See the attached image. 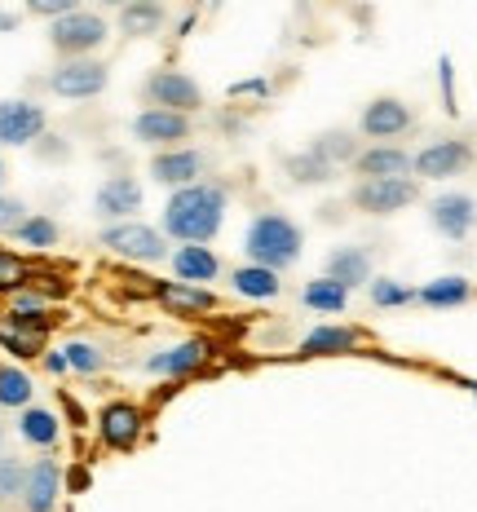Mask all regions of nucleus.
Masks as SVG:
<instances>
[{
	"label": "nucleus",
	"instance_id": "15",
	"mask_svg": "<svg viewBox=\"0 0 477 512\" xmlns=\"http://www.w3.org/2000/svg\"><path fill=\"white\" fill-rule=\"evenodd\" d=\"M98 433L111 451H133L137 433H142V411L133 402H106L98 415Z\"/></svg>",
	"mask_w": 477,
	"mask_h": 512
},
{
	"label": "nucleus",
	"instance_id": "14",
	"mask_svg": "<svg viewBox=\"0 0 477 512\" xmlns=\"http://www.w3.org/2000/svg\"><path fill=\"white\" fill-rule=\"evenodd\" d=\"M151 177L159 181V186H195L199 177H204V155L190 151V146H177V151H155L151 159Z\"/></svg>",
	"mask_w": 477,
	"mask_h": 512
},
{
	"label": "nucleus",
	"instance_id": "30",
	"mask_svg": "<svg viewBox=\"0 0 477 512\" xmlns=\"http://www.w3.org/2000/svg\"><path fill=\"white\" fill-rule=\"evenodd\" d=\"M336 168L327 164V159H318L314 151H301V155H292L288 159V177L292 181H301V186H318V181H332Z\"/></svg>",
	"mask_w": 477,
	"mask_h": 512
},
{
	"label": "nucleus",
	"instance_id": "40",
	"mask_svg": "<svg viewBox=\"0 0 477 512\" xmlns=\"http://www.w3.org/2000/svg\"><path fill=\"white\" fill-rule=\"evenodd\" d=\"M45 367L53 371V376H62V371H71V367H67V354H62V349H58V354H45Z\"/></svg>",
	"mask_w": 477,
	"mask_h": 512
},
{
	"label": "nucleus",
	"instance_id": "2",
	"mask_svg": "<svg viewBox=\"0 0 477 512\" xmlns=\"http://www.w3.org/2000/svg\"><path fill=\"white\" fill-rule=\"evenodd\" d=\"M301 248H305V234L283 212H261V217H252L248 234H243L248 265H261V270H274V274L301 261Z\"/></svg>",
	"mask_w": 477,
	"mask_h": 512
},
{
	"label": "nucleus",
	"instance_id": "26",
	"mask_svg": "<svg viewBox=\"0 0 477 512\" xmlns=\"http://www.w3.org/2000/svg\"><path fill=\"white\" fill-rule=\"evenodd\" d=\"M310 151L318 155V159H327V164H354V159L358 155H363V151H358V137L354 133H345V128H332V133H323V137H318V142L310 146Z\"/></svg>",
	"mask_w": 477,
	"mask_h": 512
},
{
	"label": "nucleus",
	"instance_id": "42",
	"mask_svg": "<svg viewBox=\"0 0 477 512\" xmlns=\"http://www.w3.org/2000/svg\"><path fill=\"white\" fill-rule=\"evenodd\" d=\"M0 181H5V159H0Z\"/></svg>",
	"mask_w": 477,
	"mask_h": 512
},
{
	"label": "nucleus",
	"instance_id": "8",
	"mask_svg": "<svg viewBox=\"0 0 477 512\" xmlns=\"http://www.w3.org/2000/svg\"><path fill=\"white\" fill-rule=\"evenodd\" d=\"M45 106L31 98H5L0 102V146H31L45 137Z\"/></svg>",
	"mask_w": 477,
	"mask_h": 512
},
{
	"label": "nucleus",
	"instance_id": "38",
	"mask_svg": "<svg viewBox=\"0 0 477 512\" xmlns=\"http://www.w3.org/2000/svg\"><path fill=\"white\" fill-rule=\"evenodd\" d=\"M27 221V208L18 204V199H9V195H0V234H14L18 226Z\"/></svg>",
	"mask_w": 477,
	"mask_h": 512
},
{
	"label": "nucleus",
	"instance_id": "43",
	"mask_svg": "<svg viewBox=\"0 0 477 512\" xmlns=\"http://www.w3.org/2000/svg\"><path fill=\"white\" fill-rule=\"evenodd\" d=\"M0 442H5V429H0Z\"/></svg>",
	"mask_w": 477,
	"mask_h": 512
},
{
	"label": "nucleus",
	"instance_id": "1",
	"mask_svg": "<svg viewBox=\"0 0 477 512\" xmlns=\"http://www.w3.org/2000/svg\"><path fill=\"white\" fill-rule=\"evenodd\" d=\"M230 195L221 181H195L186 190H173L164 204V234L177 243H199L208 248L217 239L221 221H226Z\"/></svg>",
	"mask_w": 477,
	"mask_h": 512
},
{
	"label": "nucleus",
	"instance_id": "32",
	"mask_svg": "<svg viewBox=\"0 0 477 512\" xmlns=\"http://www.w3.org/2000/svg\"><path fill=\"white\" fill-rule=\"evenodd\" d=\"M367 292H371V305H380V309H398V305L416 301V292H411L407 283H398V279H371Z\"/></svg>",
	"mask_w": 477,
	"mask_h": 512
},
{
	"label": "nucleus",
	"instance_id": "29",
	"mask_svg": "<svg viewBox=\"0 0 477 512\" xmlns=\"http://www.w3.org/2000/svg\"><path fill=\"white\" fill-rule=\"evenodd\" d=\"M159 301H164L168 309H182V314H190V309H212V305H217L208 287H190V283H159Z\"/></svg>",
	"mask_w": 477,
	"mask_h": 512
},
{
	"label": "nucleus",
	"instance_id": "22",
	"mask_svg": "<svg viewBox=\"0 0 477 512\" xmlns=\"http://www.w3.org/2000/svg\"><path fill=\"white\" fill-rule=\"evenodd\" d=\"M230 287H235L239 296H248V301H274V296L283 292L279 274L261 270V265H239V270L230 274Z\"/></svg>",
	"mask_w": 477,
	"mask_h": 512
},
{
	"label": "nucleus",
	"instance_id": "28",
	"mask_svg": "<svg viewBox=\"0 0 477 512\" xmlns=\"http://www.w3.org/2000/svg\"><path fill=\"white\" fill-rule=\"evenodd\" d=\"M301 301L310 305V309H318V314H341V309L349 305V292H345L341 283H332V279H327V274H323V279L305 283Z\"/></svg>",
	"mask_w": 477,
	"mask_h": 512
},
{
	"label": "nucleus",
	"instance_id": "35",
	"mask_svg": "<svg viewBox=\"0 0 477 512\" xmlns=\"http://www.w3.org/2000/svg\"><path fill=\"white\" fill-rule=\"evenodd\" d=\"M0 340H5V349L9 354H18V358H36L40 349H45V336H27V332H0Z\"/></svg>",
	"mask_w": 477,
	"mask_h": 512
},
{
	"label": "nucleus",
	"instance_id": "3",
	"mask_svg": "<svg viewBox=\"0 0 477 512\" xmlns=\"http://www.w3.org/2000/svg\"><path fill=\"white\" fill-rule=\"evenodd\" d=\"M98 243L106 252H115V256H124V261H137V265H155V261H164L168 256V239H164V230H155V226H146V221H120V226H106L98 234Z\"/></svg>",
	"mask_w": 477,
	"mask_h": 512
},
{
	"label": "nucleus",
	"instance_id": "41",
	"mask_svg": "<svg viewBox=\"0 0 477 512\" xmlns=\"http://www.w3.org/2000/svg\"><path fill=\"white\" fill-rule=\"evenodd\" d=\"M18 27V14L14 9H0V31H14Z\"/></svg>",
	"mask_w": 477,
	"mask_h": 512
},
{
	"label": "nucleus",
	"instance_id": "11",
	"mask_svg": "<svg viewBox=\"0 0 477 512\" xmlns=\"http://www.w3.org/2000/svg\"><path fill=\"white\" fill-rule=\"evenodd\" d=\"M469 164H473V146L460 142V137H442V142L424 146L420 155H411V173H416V177H433V181L464 173Z\"/></svg>",
	"mask_w": 477,
	"mask_h": 512
},
{
	"label": "nucleus",
	"instance_id": "36",
	"mask_svg": "<svg viewBox=\"0 0 477 512\" xmlns=\"http://www.w3.org/2000/svg\"><path fill=\"white\" fill-rule=\"evenodd\" d=\"M27 283V265L14 252H0V292H14Z\"/></svg>",
	"mask_w": 477,
	"mask_h": 512
},
{
	"label": "nucleus",
	"instance_id": "6",
	"mask_svg": "<svg viewBox=\"0 0 477 512\" xmlns=\"http://www.w3.org/2000/svg\"><path fill=\"white\" fill-rule=\"evenodd\" d=\"M420 199V181L416 177H385V181H358L354 186V208L371 212V217H389L402 212Z\"/></svg>",
	"mask_w": 477,
	"mask_h": 512
},
{
	"label": "nucleus",
	"instance_id": "25",
	"mask_svg": "<svg viewBox=\"0 0 477 512\" xmlns=\"http://www.w3.org/2000/svg\"><path fill=\"white\" fill-rule=\"evenodd\" d=\"M31 393H36V384L23 367H9V362H0V407L9 411H27L31 407Z\"/></svg>",
	"mask_w": 477,
	"mask_h": 512
},
{
	"label": "nucleus",
	"instance_id": "9",
	"mask_svg": "<svg viewBox=\"0 0 477 512\" xmlns=\"http://www.w3.org/2000/svg\"><path fill=\"white\" fill-rule=\"evenodd\" d=\"M429 226L442 234V239H469L477 226V199L464 195V190H442L429 204Z\"/></svg>",
	"mask_w": 477,
	"mask_h": 512
},
{
	"label": "nucleus",
	"instance_id": "37",
	"mask_svg": "<svg viewBox=\"0 0 477 512\" xmlns=\"http://www.w3.org/2000/svg\"><path fill=\"white\" fill-rule=\"evenodd\" d=\"M27 14H36V18H49V23H58V18L76 14V5H71V0H27Z\"/></svg>",
	"mask_w": 477,
	"mask_h": 512
},
{
	"label": "nucleus",
	"instance_id": "17",
	"mask_svg": "<svg viewBox=\"0 0 477 512\" xmlns=\"http://www.w3.org/2000/svg\"><path fill=\"white\" fill-rule=\"evenodd\" d=\"M204 358H208V340H182V345H168V349H159V354L146 358V371H151V376L177 380V376H186V371L204 367Z\"/></svg>",
	"mask_w": 477,
	"mask_h": 512
},
{
	"label": "nucleus",
	"instance_id": "39",
	"mask_svg": "<svg viewBox=\"0 0 477 512\" xmlns=\"http://www.w3.org/2000/svg\"><path fill=\"white\" fill-rule=\"evenodd\" d=\"M438 71H442V102H447V111H455V76H451V58H442V62H438Z\"/></svg>",
	"mask_w": 477,
	"mask_h": 512
},
{
	"label": "nucleus",
	"instance_id": "33",
	"mask_svg": "<svg viewBox=\"0 0 477 512\" xmlns=\"http://www.w3.org/2000/svg\"><path fill=\"white\" fill-rule=\"evenodd\" d=\"M62 354H67V367L71 371H84V376H93V371H102L106 354L98 345H89V340H71V345H62Z\"/></svg>",
	"mask_w": 477,
	"mask_h": 512
},
{
	"label": "nucleus",
	"instance_id": "21",
	"mask_svg": "<svg viewBox=\"0 0 477 512\" xmlns=\"http://www.w3.org/2000/svg\"><path fill=\"white\" fill-rule=\"evenodd\" d=\"M469 296H473V283L464 279V274H447V279L424 283L420 292H416V301L429 305V309H455V305L469 301Z\"/></svg>",
	"mask_w": 477,
	"mask_h": 512
},
{
	"label": "nucleus",
	"instance_id": "24",
	"mask_svg": "<svg viewBox=\"0 0 477 512\" xmlns=\"http://www.w3.org/2000/svg\"><path fill=\"white\" fill-rule=\"evenodd\" d=\"M164 5H155V0H133V5L120 9V31L124 36H155L159 27H164Z\"/></svg>",
	"mask_w": 477,
	"mask_h": 512
},
{
	"label": "nucleus",
	"instance_id": "16",
	"mask_svg": "<svg viewBox=\"0 0 477 512\" xmlns=\"http://www.w3.org/2000/svg\"><path fill=\"white\" fill-rule=\"evenodd\" d=\"M62 495V468L58 460H36L27 468V482H23V508L27 512H53Z\"/></svg>",
	"mask_w": 477,
	"mask_h": 512
},
{
	"label": "nucleus",
	"instance_id": "34",
	"mask_svg": "<svg viewBox=\"0 0 477 512\" xmlns=\"http://www.w3.org/2000/svg\"><path fill=\"white\" fill-rule=\"evenodd\" d=\"M23 482H27V468L18 464L14 455H0V504L23 499Z\"/></svg>",
	"mask_w": 477,
	"mask_h": 512
},
{
	"label": "nucleus",
	"instance_id": "23",
	"mask_svg": "<svg viewBox=\"0 0 477 512\" xmlns=\"http://www.w3.org/2000/svg\"><path fill=\"white\" fill-rule=\"evenodd\" d=\"M18 433H23L27 446H40V451H49V446H58L62 424H58V415L45 411V407H27L23 415H18Z\"/></svg>",
	"mask_w": 477,
	"mask_h": 512
},
{
	"label": "nucleus",
	"instance_id": "13",
	"mask_svg": "<svg viewBox=\"0 0 477 512\" xmlns=\"http://www.w3.org/2000/svg\"><path fill=\"white\" fill-rule=\"evenodd\" d=\"M416 124V115H411V106L402 98H376L363 106V120H358V128H363L367 137H376V142H389V137H402L407 128Z\"/></svg>",
	"mask_w": 477,
	"mask_h": 512
},
{
	"label": "nucleus",
	"instance_id": "19",
	"mask_svg": "<svg viewBox=\"0 0 477 512\" xmlns=\"http://www.w3.org/2000/svg\"><path fill=\"white\" fill-rule=\"evenodd\" d=\"M173 274L177 283H190V287H204L221 274V261L212 248H199V243H182V248L173 252Z\"/></svg>",
	"mask_w": 477,
	"mask_h": 512
},
{
	"label": "nucleus",
	"instance_id": "7",
	"mask_svg": "<svg viewBox=\"0 0 477 512\" xmlns=\"http://www.w3.org/2000/svg\"><path fill=\"white\" fill-rule=\"evenodd\" d=\"M146 102L159 106V111H177V115H190L199 111V102H204V93H199V84L186 76V71H151L142 84Z\"/></svg>",
	"mask_w": 477,
	"mask_h": 512
},
{
	"label": "nucleus",
	"instance_id": "31",
	"mask_svg": "<svg viewBox=\"0 0 477 512\" xmlns=\"http://www.w3.org/2000/svg\"><path fill=\"white\" fill-rule=\"evenodd\" d=\"M14 239L27 243V248H40V252H45V248H53V243H58V226H53V217H40V212H36V217H27L23 226L14 230Z\"/></svg>",
	"mask_w": 477,
	"mask_h": 512
},
{
	"label": "nucleus",
	"instance_id": "10",
	"mask_svg": "<svg viewBox=\"0 0 477 512\" xmlns=\"http://www.w3.org/2000/svg\"><path fill=\"white\" fill-rule=\"evenodd\" d=\"M190 133H195L190 115L159 111V106H146V111L133 120V137L142 146H155V151H177V142H186Z\"/></svg>",
	"mask_w": 477,
	"mask_h": 512
},
{
	"label": "nucleus",
	"instance_id": "20",
	"mask_svg": "<svg viewBox=\"0 0 477 512\" xmlns=\"http://www.w3.org/2000/svg\"><path fill=\"white\" fill-rule=\"evenodd\" d=\"M363 181H385V177H411V155L402 146H371L354 159Z\"/></svg>",
	"mask_w": 477,
	"mask_h": 512
},
{
	"label": "nucleus",
	"instance_id": "44",
	"mask_svg": "<svg viewBox=\"0 0 477 512\" xmlns=\"http://www.w3.org/2000/svg\"><path fill=\"white\" fill-rule=\"evenodd\" d=\"M469 389H473V393H477V384H469Z\"/></svg>",
	"mask_w": 477,
	"mask_h": 512
},
{
	"label": "nucleus",
	"instance_id": "4",
	"mask_svg": "<svg viewBox=\"0 0 477 512\" xmlns=\"http://www.w3.org/2000/svg\"><path fill=\"white\" fill-rule=\"evenodd\" d=\"M111 27H106L102 14H89V9H76V14L49 23V45L62 53V58H89L93 49L106 45Z\"/></svg>",
	"mask_w": 477,
	"mask_h": 512
},
{
	"label": "nucleus",
	"instance_id": "27",
	"mask_svg": "<svg viewBox=\"0 0 477 512\" xmlns=\"http://www.w3.org/2000/svg\"><path fill=\"white\" fill-rule=\"evenodd\" d=\"M354 345H358L354 327H314V332L301 340L305 354H345V349H354Z\"/></svg>",
	"mask_w": 477,
	"mask_h": 512
},
{
	"label": "nucleus",
	"instance_id": "5",
	"mask_svg": "<svg viewBox=\"0 0 477 512\" xmlns=\"http://www.w3.org/2000/svg\"><path fill=\"white\" fill-rule=\"evenodd\" d=\"M106 80H111L106 62H98V58H62L58 67L49 71L45 84H49V93H58V98H67V102H89L106 89Z\"/></svg>",
	"mask_w": 477,
	"mask_h": 512
},
{
	"label": "nucleus",
	"instance_id": "18",
	"mask_svg": "<svg viewBox=\"0 0 477 512\" xmlns=\"http://www.w3.org/2000/svg\"><path fill=\"white\" fill-rule=\"evenodd\" d=\"M327 279L341 283L345 292H354V287L371 283V252H367V248H358V243L332 248V256H327Z\"/></svg>",
	"mask_w": 477,
	"mask_h": 512
},
{
	"label": "nucleus",
	"instance_id": "12",
	"mask_svg": "<svg viewBox=\"0 0 477 512\" xmlns=\"http://www.w3.org/2000/svg\"><path fill=\"white\" fill-rule=\"evenodd\" d=\"M142 208V186H137L133 177H106L98 186V195H93V212H98L102 221H111V226H120V221H133V212Z\"/></svg>",
	"mask_w": 477,
	"mask_h": 512
}]
</instances>
